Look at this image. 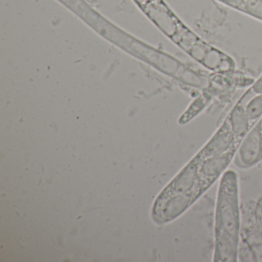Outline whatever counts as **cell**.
<instances>
[{
    "label": "cell",
    "mask_w": 262,
    "mask_h": 262,
    "mask_svg": "<svg viewBox=\"0 0 262 262\" xmlns=\"http://www.w3.org/2000/svg\"><path fill=\"white\" fill-rule=\"evenodd\" d=\"M238 177L234 170L222 174L214 217V261L236 262L241 231Z\"/></svg>",
    "instance_id": "6da1fadb"
},
{
    "label": "cell",
    "mask_w": 262,
    "mask_h": 262,
    "mask_svg": "<svg viewBox=\"0 0 262 262\" xmlns=\"http://www.w3.org/2000/svg\"><path fill=\"white\" fill-rule=\"evenodd\" d=\"M260 134L261 133L254 125L241 142L237 156V160L242 167L254 166L262 159Z\"/></svg>",
    "instance_id": "7a4b0ae2"
},
{
    "label": "cell",
    "mask_w": 262,
    "mask_h": 262,
    "mask_svg": "<svg viewBox=\"0 0 262 262\" xmlns=\"http://www.w3.org/2000/svg\"><path fill=\"white\" fill-rule=\"evenodd\" d=\"M230 129L237 139L242 140L252 127L251 122L247 115L242 99L234 105L231 113L225 119Z\"/></svg>",
    "instance_id": "3957f363"
},
{
    "label": "cell",
    "mask_w": 262,
    "mask_h": 262,
    "mask_svg": "<svg viewBox=\"0 0 262 262\" xmlns=\"http://www.w3.org/2000/svg\"><path fill=\"white\" fill-rule=\"evenodd\" d=\"M236 11L262 23V0H241Z\"/></svg>",
    "instance_id": "277c9868"
},
{
    "label": "cell",
    "mask_w": 262,
    "mask_h": 262,
    "mask_svg": "<svg viewBox=\"0 0 262 262\" xmlns=\"http://www.w3.org/2000/svg\"><path fill=\"white\" fill-rule=\"evenodd\" d=\"M210 101V97L207 96H199L197 99H194L191 105L188 107V110L185 112L180 118V124H186L187 122L192 120L195 116H197L201 112L205 110L206 105Z\"/></svg>",
    "instance_id": "5b68a950"
},
{
    "label": "cell",
    "mask_w": 262,
    "mask_h": 262,
    "mask_svg": "<svg viewBox=\"0 0 262 262\" xmlns=\"http://www.w3.org/2000/svg\"><path fill=\"white\" fill-rule=\"evenodd\" d=\"M246 103L244 102L245 110L251 122H257L262 116V94H254Z\"/></svg>",
    "instance_id": "8992f818"
},
{
    "label": "cell",
    "mask_w": 262,
    "mask_h": 262,
    "mask_svg": "<svg viewBox=\"0 0 262 262\" xmlns=\"http://www.w3.org/2000/svg\"><path fill=\"white\" fill-rule=\"evenodd\" d=\"M256 234L257 237L262 239V198H260L256 204L254 210Z\"/></svg>",
    "instance_id": "52a82bcc"
},
{
    "label": "cell",
    "mask_w": 262,
    "mask_h": 262,
    "mask_svg": "<svg viewBox=\"0 0 262 262\" xmlns=\"http://www.w3.org/2000/svg\"><path fill=\"white\" fill-rule=\"evenodd\" d=\"M250 90L253 94H262V75L253 83Z\"/></svg>",
    "instance_id": "ba28073f"
},
{
    "label": "cell",
    "mask_w": 262,
    "mask_h": 262,
    "mask_svg": "<svg viewBox=\"0 0 262 262\" xmlns=\"http://www.w3.org/2000/svg\"><path fill=\"white\" fill-rule=\"evenodd\" d=\"M215 1L234 10H236L241 2V0H215Z\"/></svg>",
    "instance_id": "9c48e42d"
},
{
    "label": "cell",
    "mask_w": 262,
    "mask_h": 262,
    "mask_svg": "<svg viewBox=\"0 0 262 262\" xmlns=\"http://www.w3.org/2000/svg\"><path fill=\"white\" fill-rule=\"evenodd\" d=\"M255 126L256 128L259 130V132H260V133H262V116L261 118H260V119L256 122Z\"/></svg>",
    "instance_id": "30bf717a"
},
{
    "label": "cell",
    "mask_w": 262,
    "mask_h": 262,
    "mask_svg": "<svg viewBox=\"0 0 262 262\" xmlns=\"http://www.w3.org/2000/svg\"><path fill=\"white\" fill-rule=\"evenodd\" d=\"M260 144H261V149H262V133L260 134Z\"/></svg>",
    "instance_id": "8fae6325"
}]
</instances>
